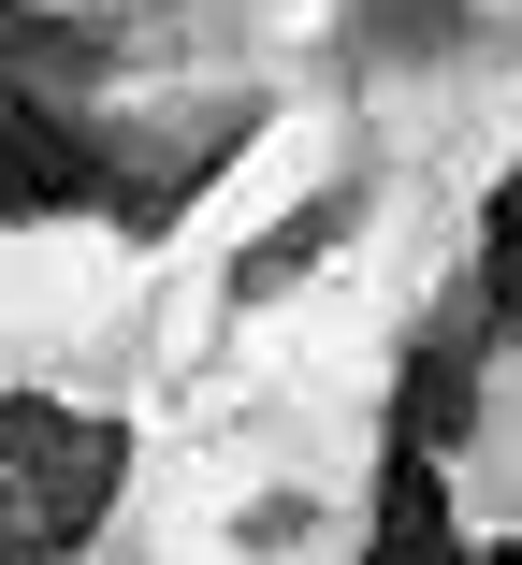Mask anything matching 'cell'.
I'll return each instance as SVG.
<instances>
[{"instance_id":"1","label":"cell","mask_w":522,"mask_h":565,"mask_svg":"<svg viewBox=\"0 0 522 565\" xmlns=\"http://www.w3.org/2000/svg\"><path fill=\"white\" fill-rule=\"evenodd\" d=\"M131 493V420L117 406H73V392H0V522L30 551H87Z\"/></svg>"},{"instance_id":"2","label":"cell","mask_w":522,"mask_h":565,"mask_svg":"<svg viewBox=\"0 0 522 565\" xmlns=\"http://www.w3.org/2000/svg\"><path fill=\"white\" fill-rule=\"evenodd\" d=\"M262 131V102H203V117H102V217H117L131 247H160L174 217L219 189Z\"/></svg>"},{"instance_id":"3","label":"cell","mask_w":522,"mask_h":565,"mask_svg":"<svg viewBox=\"0 0 522 565\" xmlns=\"http://www.w3.org/2000/svg\"><path fill=\"white\" fill-rule=\"evenodd\" d=\"M102 203V117L73 87L0 73V217H87Z\"/></svg>"},{"instance_id":"4","label":"cell","mask_w":522,"mask_h":565,"mask_svg":"<svg viewBox=\"0 0 522 565\" xmlns=\"http://www.w3.org/2000/svg\"><path fill=\"white\" fill-rule=\"evenodd\" d=\"M363 565H479L465 551V522H450V465L436 449H377V536H363Z\"/></svg>"},{"instance_id":"5","label":"cell","mask_w":522,"mask_h":565,"mask_svg":"<svg viewBox=\"0 0 522 565\" xmlns=\"http://www.w3.org/2000/svg\"><path fill=\"white\" fill-rule=\"evenodd\" d=\"M349 217H363V189H320L305 217H276V233H262V247L233 262V305H276V290H290L305 262H334V247H349Z\"/></svg>"},{"instance_id":"6","label":"cell","mask_w":522,"mask_h":565,"mask_svg":"<svg viewBox=\"0 0 522 565\" xmlns=\"http://www.w3.org/2000/svg\"><path fill=\"white\" fill-rule=\"evenodd\" d=\"M479 319L493 333H522V160L493 174V203H479Z\"/></svg>"},{"instance_id":"7","label":"cell","mask_w":522,"mask_h":565,"mask_svg":"<svg viewBox=\"0 0 522 565\" xmlns=\"http://www.w3.org/2000/svg\"><path fill=\"white\" fill-rule=\"evenodd\" d=\"M0 565H58V551H30V536H15V522H0Z\"/></svg>"},{"instance_id":"8","label":"cell","mask_w":522,"mask_h":565,"mask_svg":"<svg viewBox=\"0 0 522 565\" xmlns=\"http://www.w3.org/2000/svg\"><path fill=\"white\" fill-rule=\"evenodd\" d=\"M479 565H522V536H493V551H479Z\"/></svg>"}]
</instances>
